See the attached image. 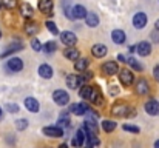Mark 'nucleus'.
I'll list each match as a JSON object with an SVG mask.
<instances>
[{
	"instance_id": "1",
	"label": "nucleus",
	"mask_w": 159,
	"mask_h": 148,
	"mask_svg": "<svg viewBox=\"0 0 159 148\" xmlns=\"http://www.w3.org/2000/svg\"><path fill=\"white\" fill-rule=\"evenodd\" d=\"M80 97L85 99L87 102L94 103V105H104V97H102V93H101L96 87L84 85V87L80 88Z\"/></svg>"
},
{
	"instance_id": "2",
	"label": "nucleus",
	"mask_w": 159,
	"mask_h": 148,
	"mask_svg": "<svg viewBox=\"0 0 159 148\" xmlns=\"http://www.w3.org/2000/svg\"><path fill=\"white\" fill-rule=\"evenodd\" d=\"M111 114L116 116V117H133L134 108H131L125 103H114L111 106Z\"/></svg>"
},
{
	"instance_id": "3",
	"label": "nucleus",
	"mask_w": 159,
	"mask_h": 148,
	"mask_svg": "<svg viewBox=\"0 0 159 148\" xmlns=\"http://www.w3.org/2000/svg\"><path fill=\"white\" fill-rule=\"evenodd\" d=\"M87 79L80 74H68L66 76V87L71 88V90H76V88H82L85 85Z\"/></svg>"
},
{
	"instance_id": "4",
	"label": "nucleus",
	"mask_w": 159,
	"mask_h": 148,
	"mask_svg": "<svg viewBox=\"0 0 159 148\" xmlns=\"http://www.w3.org/2000/svg\"><path fill=\"white\" fill-rule=\"evenodd\" d=\"M53 100L56 105L65 106V105H68V102H70V94H68L66 91H63V90H56L53 93Z\"/></svg>"
},
{
	"instance_id": "5",
	"label": "nucleus",
	"mask_w": 159,
	"mask_h": 148,
	"mask_svg": "<svg viewBox=\"0 0 159 148\" xmlns=\"http://www.w3.org/2000/svg\"><path fill=\"white\" fill-rule=\"evenodd\" d=\"M6 70L9 73H19L23 70V60L19 59V57H11L8 62H6Z\"/></svg>"
},
{
	"instance_id": "6",
	"label": "nucleus",
	"mask_w": 159,
	"mask_h": 148,
	"mask_svg": "<svg viewBox=\"0 0 159 148\" xmlns=\"http://www.w3.org/2000/svg\"><path fill=\"white\" fill-rule=\"evenodd\" d=\"M60 40H62V43L66 45V47H74V45L77 43V37H76V34L71 33V31H63V33H60Z\"/></svg>"
},
{
	"instance_id": "7",
	"label": "nucleus",
	"mask_w": 159,
	"mask_h": 148,
	"mask_svg": "<svg viewBox=\"0 0 159 148\" xmlns=\"http://www.w3.org/2000/svg\"><path fill=\"white\" fill-rule=\"evenodd\" d=\"M119 80H120V83L122 85H125V87H130L133 82H134V76H133V73L130 71V70H120L119 71Z\"/></svg>"
},
{
	"instance_id": "8",
	"label": "nucleus",
	"mask_w": 159,
	"mask_h": 148,
	"mask_svg": "<svg viewBox=\"0 0 159 148\" xmlns=\"http://www.w3.org/2000/svg\"><path fill=\"white\" fill-rule=\"evenodd\" d=\"M42 133L48 137H62L63 136V128L59 125H53V127H45L42 130Z\"/></svg>"
},
{
	"instance_id": "9",
	"label": "nucleus",
	"mask_w": 159,
	"mask_h": 148,
	"mask_svg": "<svg viewBox=\"0 0 159 148\" xmlns=\"http://www.w3.org/2000/svg\"><path fill=\"white\" fill-rule=\"evenodd\" d=\"M147 14L145 12H136L134 16H133V26L136 28V29H142V28H145V25H147Z\"/></svg>"
},
{
	"instance_id": "10",
	"label": "nucleus",
	"mask_w": 159,
	"mask_h": 148,
	"mask_svg": "<svg viewBox=\"0 0 159 148\" xmlns=\"http://www.w3.org/2000/svg\"><path fill=\"white\" fill-rule=\"evenodd\" d=\"M85 139H87V131H85V128H79V130L76 131L74 139L71 141V145H73V147H82V145L85 144Z\"/></svg>"
},
{
	"instance_id": "11",
	"label": "nucleus",
	"mask_w": 159,
	"mask_h": 148,
	"mask_svg": "<svg viewBox=\"0 0 159 148\" xmlns=\"http://www.w3.org/2000/svg\"><path fill=\"white\" fill-rule=\"evenodd\" d=\"M102 71H104V74H107V76H113V74L119 73L117 62H114V60H108V62H105V63L102 65Z\"/></svg>"
},
{
	"instance_id": "12",
	"label": "nucleus",
	"mask_w": 159,
	"mask_h": 148,
	"mask_svg": "<svg viewBox=\"0 0 159 148\" xmlns=\"http://www.w3.org/2000/svg\"><path fill=\"white\" fill-rule=\"evenodd\" d=\"M53 0H39V11L47 16H53Z\"/></svg>"
},
{
	"instance_id": "13",
	"label": "nucleus",
	"mask_w": 159,
	"mask_h": 148,
	"mask_svg": "<svg viewBox=\"0 0 159 148\" xmlns=\"http://www.w3.org/2000/svg\"><path fill=\"white\" fill-rule=\"evenodd\" d=\"M87 9H85V6H82V5H74L73 8H71V14H73V20H79V19H85V16H87Z\"/></svg>"
},
{
	"instance_id": "14",
	"label": "nucleus",
	"mask_w": 159,
	"mask_h": 148,
	"mask_svg": "<svg viewBox=\"0 0 159 148\" xmlns=\"http://www.w3.org/2000/svg\"><path fill=\"white\" fill-rule=\"evenodd\" d=\"M87 111H88V105L87 103H73L70 106V113L76 114V116H85Z\"/></svg>"
},
{
	"instance_id": "15",
	"label": "nucleus",
	"mask_w": 159,
	"mask_h": 148,
	"mask_svg": "<svg viewBox=\"0 0 159 148\" xmlns=\"http://www.w3.org/2000/svg\"><path fill=\"white\" fill-rule=\"evenodd\" d=\"M145 111H147V114H150V116H159V102L155 100V99L148 100V102L145 103Z\"/></svg>"
},
{
	"instance_id": "16",
	"label": "nucleus",
	"mask_w": 159,
	"mask_h": 148,
	"mask_svg": "<svg viewBox=\"0 0 159 148\" xmlns=\"http://www.w3.org/2000/svg\"><path fill=\"white\" fill-rule=\"evenodd\" d=\"M25 108H26L30 113H39V110H40L39 100L34 97H26L25 99Z\"/></svg>"
},
{
	"instance_id": "17",
	"label": "nucleus",
	"mask_w": 159,
	"mask_h": 148,
	"mask_svg": "<svg viewBox=\"0 0 159 148\" xmlns=\"http://www.w3.org/2000/svg\"><path fill=\"white\" fill-rule=\"evenodd\" d=\"M107 52H108V49L104 43H96V45H93L91 47V54L96 57V59H101V57H105Z\"/></svg>"
},
{
	"instance_id": "18",
	"label": "nucleus",
	"mask_w": 159,
	"mask_h": 148,
	"mask_svg": "<svg viewBox=\"0 0 159 148\" xmlns=\"http://www.w3.org/2000/svg\"><path fill=\"white\" fill-rule=\"evenodd\" d=\"M148 91H150L148 82H147L145 79H139V80L136 82V93H138L139 96H145V94H148Z\"/></svg>"
},
{
	"instance_id": "19",
	"label": "nucleus",
	"mask_w": 159,
	"mask_h": 148,
	"mask_svg": "<svg viewBox=\"0 0 159 148\" xmlns=\"http://www.w3.org/2000/svg\"><path fill=\"white\" fill-rule=\"evenodd\" d=\"M136 51H138L139 56L147 57V56H150V52H152V45H150L148 42H139V43L136 45Z\"/></svg>"
},
{
	"instance_id": "20",
	"label": "nucleus",
	"mask_w": 159,
	"mask_h": 148,
	"mask_svg": "<svg viewBox=\"0 0 159 148\" xmlns=\"http://www.w3.org/2000/svg\"><path fill=\"white\" fill-rule=\"evenodd\" d=\"M23 49V43H20V42H16V43H12V45H9L6 51H3L2 54H0V57H8V56H11V54H14V52H17V51H22Z\"/></svg>"
},
{
	"instance_id": "21",
	"label": "nucleus",
	"mask_w": 159,
	"mask_h": 148,
	"mask_svg": "<svg viewBox=\"0 0 159 148\" xmlns=\"http://www.w3.org/2000/svg\"><path fill=\"white\" fill-rule=\"evenodd\" d=\"M87 131V130H85ZM101 144V141L98 139V136H96V133L94 131H87V139H85V145L88 148L91 147H96V145H99Z\"/></svg>"
},
{
	"instance_id": "22",
	"label": "nucleus",
	"mask_w": 159,
	"mask_h": 148,
	"mask_svg": "<svg viewBox=\"0 0 159 148\" xmlns=\"http://www.w3.org/2000/svg\"><path fill=\"white\" fill-rule=\"evenodd\" d=\"M111 39H113V42H114V43L122 45V43H125L127 36H125V33H124L122 29H114V31L111 33Z\"/></svg>"
},
{
	"instance_id": "23",
	"label": "nucleus",
	"mask_w": 159,
	"mask_h": 148,
	"mask_svg": "<svg viewBox=\"0 0 159 148\" xmlns=\"http://www.w3.org/2000/svg\"><path fill=\"white\" fill-rule=\"evenodd\" d=\"M37 73H39V76L43 77V79H51V77H53V68H51L50 65H47V63L40 65L39 70H37Z\"/></svg>"
},
{
	"instance_id": "24",
	"label": "nucleus",
	"mask_w": 159,
	"mask_h": 148,
	"mask_svg": "<svg viewBox=\"0 0 159 148\" xmlns=\"http://www.w3.org/2000/svg\"><path fill=\"white\" fill-rule=\"evenodd\" d=\"M63 56H65L68 60H73V62H76V60L80 57V52L74 48V47H68L66 49H63Z\"/></svg>"
},
{
	"instance_id": "25",
	"label": "nucleus",
	"mask_w": 159,
	"mask_h": 148,
	"mask_svg": "<svg viewBox=\"0 0 159 148\" xmlns=\"http://www.w3.org/2000/svg\"><path fill=\"white\" fill-rule=\"evenodd\" d=\"M85 23L90 26V28H96L99 25V17L96 12H87L85 16Z\"/></svg>"
},
{
	"instance_id": "26",
	"label": "nucleus",
	"mask_w": 159,
	"mask_h": 148,
	"mask_svg": "<svg viewBox=\"0 0 159 148\" xmlns=\"http://www.w3.org/2000/svg\"><path fill=\"white\" fill-rule=\"evenodd\" d=\"M88 65H90V60H88V59L79 57V59L74 62V70H76V71H79V73H84V71H87Z\"/></svg>"
},
{
	"instance_id": "27",
	"label": "nucleus",
	"mask_w": 159,
	"mask_h": 148,
	"mask_svg": "<svg viewBox=\"0 0 159 148\" xmlns=\"http://www.w3.org/2000/svg\"><path fill=\"white\" fill-rule=\"evenodd\" d=\"M19 11H20V14H22L23 17H26V19H31V17L34 16V9H33V6H31L30 3H22L20 8H19Z\"/></svg>"
},
{
	"instance_id": "28",
	"label": "nucleus",
	"mask_w": 159,
	"mask_h": 148,
	"mask_svg": "<svg viewBox=\"0 0 159 148\" xmlns=\"http://www.w3.org/2000/svg\"><path fill=\"white\" fill-rule=\"evenodd\" d=\"M25 33L28 34V36H36L37 33H39V23H36V22H26L25 23Z\"/></svg>"
},
{
	"instance_id": "29",
	"label": "nucleus",
	"mask_w": 159,
	"mask_h": 148,
	"mask_svg": "<svg viewBox=\"0 0 159 148\" xmlns=\"http://www.w3.org/2000/svg\"><path fill=\"white\" fill-rule=\"evenodd\" d=\"M116 122H113V120H110V119H107L102 122V130L105 131V133H111V131H114L116 130Z\"/></svg>"
},
{
	"instance_id": "30",
	"label": "nucleus",
	"mask_w": 159,
	"mask_h": 148,
	"mask_svg": "<svg viewBox=\"0 0 159 148\" xmlns=\"http://www.w3.org/2000/svg\"><path fill=\"white\" fill-rule=\"evenodd\" d=\"M57 125L59 127H70V114L68 113H62L59 116V120H57Z\"/></svg>"
},
{
	"instance_id": "31",
	"label": "nucleus",
	"mask_w": 159,
	"mask_h": 148,
	"mask_svg": "<svg viewBox=\"0 0 159 148\" xmlns=\"http://www.w3.org/2000/svg\"><path fill=\"white\" fill-rule=\"evenodd\" d=\"M127 65H130L134 71H142V70H144V66H142L136 59H133V57H128V59H127Z\"/></svg>"
},
{
	"instance_id": "32",
	"label": "nucleus",
	"mask_w": 159,
	"mask_h": 148,
	"mask_svg": "<svg viewBox=\"0 0 159 148\" xmlns=\"http://www.w3.org/2000/svg\"><path fill=\"white\" fill-rule=\"evenodd\" d=\"M56 49H57V43H56L54 40H50V42H47V43L43 45V51H45L47 54L56 52Z\"/></svg>"
},
{
	"instance_id": "33",
	"label": "nucleus",
	"mask_w": 159,
	"mask_h": 148,
	"mask_svg": "<svg viewBox=\"0 0 159 148\" xmlns=\"http://www.w3.org/2000/svg\"><path fill=\"white\" fill-rule=\"evenodd\" d=\"M122 130H124V131H128V133H134V134H138V133L141 131L139 127L131 125V123H124V125H122Z\"/></svg>"
},
{
	"instance_id": "34",
	"label": "nucleus",
	"mask_w": 159,
	"mask_h": 148,
	"mask_svg": "<svg viewBox=\"0 0 159 148\" xmlns=\"http://www.w3.org/2000/svg\"><path fill=\"white\" fill-rule=\"evenodd\" d=\"M45 25H47V29H48L51 34H54V36H56V34H59V29H57V26H56V23H54V22L47 20V23H45Z\"/></svg>"
},
{
	"instance_id": "35",
	"label": "nucleus",
	"mask_w": 159,
	"mask_h": 148,
	"mask_svg": "<svg viewBox=\"0 0 159 148\" xmlns=\"http://www.w3.org/2000/svg\"><path fill=\"white\" fill-rule=\"evenodd\" d=\"M16 128L20 130V131H22V130H26V128H28V120H26V119H19V120L16 122Z\"/></svg>"
},
{
	"instance_id": "36",
	"label": "nucleus",
	"mask_w": 159,
	"mask_h": 148,
	"mask_svg": "<svg viewBox=\"0 0 159 148\" xmlns=\"http://www.w3.org/2000/svg\"><path fill=\"white\" fill-rule=\"evenodd\" d=\"M17 5V0H2V6H5L6 9H12L16 8Z\"/></svg>"
},
{
	"instance_id": "37",
	"label": "nucleus",
	"mask_w": 159,
	"mask_h": 148,
	"mask_svg": "<svg viewBox=\"0 0 159 148\" xmlns=\"http://www.w3.org/2000/svg\"><path fill=\"white\" fill-rule=\"evenodd\" d=\"M31 48L39 52V51H42V49H43V45L39 42V39H33V40H31Z\"/></svg>"
},
{
	"instance_id": "38",
	"label": "nucleus",
	"mask_w": 159,
	"mask_h": 148,
	"mask_svg": "<svg viewBox=\"0 0 159 148\" xmlns=\"http://www.w3.org/2000/svg\"><path fill=\"white\" fill-rule=\"evenodd\" d=\"M5 110L9 111V113H19V105H17V103H8V105L5 106Z\"/></svg>"
},
{
	"instance_id": "39",
	"label": "nucleus",
	"mask_w": 159,
	"mask_h": 148,
	"mask_svg": "<svg viewBox=\"0 0 159 148\" xmlns=\"http://www.w3.org/2000/svg\"><path fill=\"white\" fill-rule=\"evenodd\" d=\"M152 40L156 42V43H159V31L158 29H155V31L152 33Z\"/></svg>"
},
{
	"instance_id": "40",
	"label": "nucleus",
	"mask_w": 159,
	"mask_h": 148,
	"mask_svg": "<svg viewBox=\"0 0 159 148\" xmlns=\"http://www.w3.org/2000/svg\"><path fill=\"white\" fill-rule=\"evenodd\" d=\"M153 77L159 82V65L158 66H155V70H153Z\"/></svg>"
},
{
	"instance_id": "41",
	"label": "nucleus",
	"mask_w": 159,
	"mask_h": 148,
	"mask_svg": "<svg viewBox=\"0 0 159 148\" xmlns=\"http://www.w3.org/2000/svg\"><path fill=\"white\" fill-rule=\"evenodd\" d=\"M84 73H85V76H84V77H85L87 80H90V79H93V73H91V71H84Z\"/></svg>"
},
{
	"instance_id": "42",
	"label": "nucleus",
	"mask_w": 159,
	"mask_h": 148,
	"mask_svg": "<svg viewBox=\"0 0 159 148\" xmlns=\"http://www.w3.org/2000/svg\"><path fill=\"white\" fill-rule=\"evenodd\" d=\"M110 94H111V96H113V94H117V88H116L114 85L110 87Z\"/></svg>"
},
{
	"instance_id": "43",
	"label": "nucleus",
	"mask_w": 159,
	"mask_h": 148,
	"mask_svg": "<svg viewBox=\"0 0 159 148\" xmlns=\"http://www.w3.org/2000/svg\"><path fill=\"white\" fill-rule=\"evenodd\" d=\"M117 59H119L120 62H124V63H127V59H125V56H122V54H119V56H117Z\"/></svg>"
},
{
	"instance_id": "44",
	"label": "nucleus",
	"mask_w": 159,
	"mask_h": 148,
	"mask_svg": "<svg viewBox=\"0 0 159 148\" xmlns=\"http://www.w3.org/2000/svg\"><path fill=\"white\" fill-rule=\"evenodd\" d=\"M155 29H158L159 31V20H156V23H155Z\"/></svg>"
},
{
	"instance_id": "45",
	"label": "nucleus",
	"mask_w": 159,
	"mask_h": 148,
	"mask_svg": "<svg viewBox=\"0 0 159 148\" xmlns=\"http://www.w3.org/2000/svg\"><path fill=\"white\" fill-rule=\"evenodd\" d=\"M155 147L159 148V141H156V142H155Z\"/></svg>"
},
{
	"instance_id": "46",
	"label": "nucleus",
	"mask_w": 159,
	"mask_h": 148,
	"mask_svg": "<svg viewBox=\"0 0 159 148\" xmlns=\"http://www.w3.org/2000/svg\"><path fill=\"white\" fill-rule=\"evenodd\" d=\"M2 116H3V111H2V108H0V119H2Z\"/></svg>"
},
{
	"instance_id": "47",
	"label": "nucleus",
	"mask_w": 159,
	"mask_h": 148,
	"mask_svg": "<svg viewBox=\"0 0 159 148\" xmlns=\"http://www.w3.org/2000/svg\"><path fill=\"white\" fill-rule=\"evenodd\" d=\"M0 8H2V0H0Z\"/></svg>"
},
{
	"instance_id": "48",
	"label": "nucleus",
	"mask_w": 159,
	"mask_h": 148,
	"mask_svg": "<svg viewBox=\"0 0 159 148\" xmlns=\"http://www.w3.org/2000/svg\"><path fill=\"white\" fill-rule=\"evenodd\" d=\"M0 39H2V31H0Z\"/></svg>"
}]
</instances>
